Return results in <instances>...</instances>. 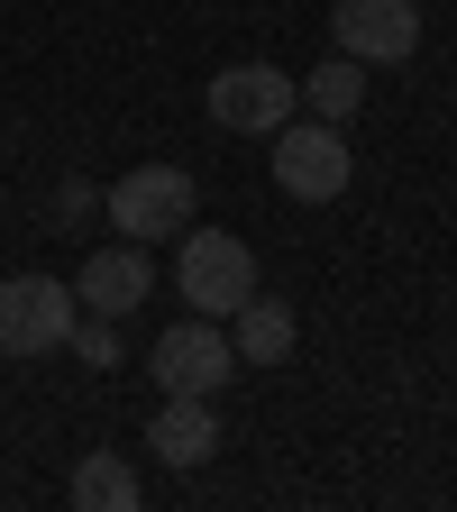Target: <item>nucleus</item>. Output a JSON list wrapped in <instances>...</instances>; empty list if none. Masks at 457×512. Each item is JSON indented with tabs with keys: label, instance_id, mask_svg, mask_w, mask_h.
<instances>
[{
	"label": "nucleus",
	"instance_id": "nucleus-1",
	"mask_svg": "<svg viewBox=\"0 0 457 512\" xmlns=\"http://www.w3.org/2000/svg\"><path fill=\"white\" fill-rule=\"evenodd\" d=\"M202 110H211V128H229V138H275V128L302 110V92H293L284 64L247 55V64H220V74H211Z\"/></svg>",
	"mask_w": 457,
	"mask_h": 512
},
{
	"label": "nucleus",
	"instance_id": "nucleus-2",
	"mask_svg": "<svg viewBox=\"0 0 457 512\" xmlns=\"http://www.w3.org/2000/svg\"><path fill=\"white\" fill-rule=\"evenodd\" d=\"M101 211L119 220V238L156 247V238H183V229H192L202 192H192V174H183V165H128V174L101 192Z\"/></svg>",
	"mask_w": 457,
	"mask_h": 512
},
{
	"label": "nucleus",
	"instance_id": "nucleus-3",
	"mask_svg": "<svg viewBox=\"0 0 457 512\" xmlns=\"http://www.w3.org/2000/svg\"><path fill=\"white\" fill-rule=\"evenodd\" d=\"M74 284H55V275H10L0 284V357H55L64 339H74Z\"/></svg>",
	"mask_w": 457,
	"mask_h": 512
},
{
	"label": "nucleus",
	"instance_id": "nucleus-4",
	"mask_svg": "<svg viewBox=\"0 0 457 512\" xmlns=\"http://www.w3.org/2000/svg\"><path fill=\"white\" fill-rule=\"evenodd\" d=\"M147 375L165 384V394H220V384L238 375V348H229V320H211V311H192V320H174V330L147 348Z\"/></svg>",
	"mask_w": 457,
	"mask_h": 512
},
{
	"label": "nucleus",
	"instance_id": "nucleus-5",
	"mask_svg": "<svg viewBox=\"0 0 457 512\" xmlns=\"http://www.w3.org/2000/svg\"><path fill=\"white\" fill-rule=\"evenodd\" d=\"M174 284H183V302H192V311L229 320V311L256 293V256H247V238H229V229H183Z\"/></svg>",
	"mask_w": 457,
	"mask_h": 512
},
{
	"label": "nucleus",
	"instance_id": "nucleus-6",
	"mask_svg": "<svg viewBox=\"0 0 457 512\" xmlns=\"http://www.w3.org/2000/svg\"><path fill=\"white\" fill-rule=\"evenodd\" d=\"M348 174H357L348 128H330V119H284L275 128V183L293 192V202H339Z\"/></svg>",
	"mask_w": 457,
	"mask_h": 512
},
{
	"label": "nucleus",
	"instance_id": "nucleus-7",
	"mask_svg": "<svg viewBox=\"0 0 457 512\" xmlns=\"http://www.w3.org/2000/svg\"><path fill=\"white\" fill-rule=\"evenodd\" d=\"M330 37L357 64H412L421 55V0H339Z\"/></svg>",
	"mask_w": 457,
	"mask_h": 512
},
{
	"label": "nucleus",
	"instance_id": "nucleus-8",
	"mask_svg": "<svg viewBox=\"0 0 457 512\" xmlns=\"http://www.w3.org/2000/svg\"><path fill=\"white\" fill-rule=\"evenodd\" d=\"M147 293H156V266H147V247H138V238L92 247V256H83V275H74V302L101 311V320H128Z\"/></svg>",
	"mask_w": 457,
	"mask_h": 512
},
{
	"label": "nucleus",
	"instance_id": "nucleus-9",
	"mask_svg": "<svg viewBox=\"0 0 457 512\" xmlns=\"http://www.w3.org/2000/svg\"><path fill=\"white\" fill-rule=\"evenodd\" d=\"M147 448H156V467H174V476L211 467V458H220V421H211V403H202V394H165V412L147 421Z\"/></svg>",
	"mask_w": 457,
	"mask_h": 512
},
{
	"label": "nucleus",
	"instance_id": "nucleus-10",
	"mask_svg": "<svg viewBox=\"0 0 457 512\" xmlns=\"http://www.w3.org/2000/svg\"><path fill=\"white\" fill-rule=\"evenodd\" d=\"M229 348H238V366H284V357L302 348L293 302H284V293H247V302L229 311Z\"/></svg>",
	"mask_w": 457,
	"mask_h": 512
},
{
	"label": "nucleus",
	"instance_id": "nucleus-11",
	"mask_svg": "<svg viewBox=\"0 0 457 512\" xmlns=\"http://www.w3.org/2000/svg\"><path fill=\"white\" fill-rule=\"evenodd\" d=\"M293 92H302V110H311V119L348 128V119L366 110V64H357V55H330V64H311V74H302Z\"/></svg>",
	"mask_w": 457,
	"mask_h": 512
},
{
	"label": "nucleus",
	"instance_id": "nucleus-12",
	"mask_svg": "<svg viewBox=\"0 0 457 512\" xmlns=\"http://www.w3.org/2000/svg\"><path fill=\"white\" fill-rule=\"evenodd\" d=\"M74 512H138V467L119 448H92L74 467Z\"/></svg>",
	"mask_w": 457,
	"mask_h": 512
},
{
	"label": "nucleus",
	"instance_id": "nucleus-13",
	"mask_svg": "<svg viewBox=\"0 0 457 512\" xmlns=\"http://www.w3.org/2000/svg\"><path fill=\"white\" fill-rule=\"evenodd\" d=\"M64 348H74L83 366H119V320H101V311H83V320H74V339H64Z\"/></svg>",
	"mask_w": 457,
	"mask_h": 512
},
{
	"label": "nucleus",
	"instance_id": "nucleus-14",
	"mask_svg": "<svg viewBox=\"0 0 457 512\" xmlns=\"http://www.w3.org/2000/svg\"><path fill=\"white\" fill-rule=\"evenodd\" d=\"M92 202H101V192H92V183H83V174H64V183H55V211H64V220H83V211H92Z\"/></svg>",
	"mask_w": 457,
	"mask_h": 512
}]
</instances>
